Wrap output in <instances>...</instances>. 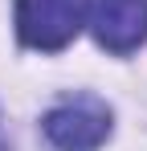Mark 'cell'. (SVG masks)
<instances>
[{"label":"cell","instance_id":"cell-1","mask_svg":"<svg viewBox=\"0 0 147 151\" xmlns=\"http://www.w3.org/2000/svg\"><path fill=\"white\" fill-rule=\"evenodd\" d=\"M41 131L57 151H98L110 139V106L94 94L61 98L53 110H45Z\"/></svg>","mask_w":147,"mask_h":151},{"label":"cell","instance_id":"cell-2","mask_svg":"<svg viewBox=\"0 0 147 151\" xmlns=\"http://www.w3.org/2000/svg\"><path fill=\"white\" fill-rule=\"evenodd\" d=\"M90 0H17V37L29 49L57 53L82 33Z\"/></svg>","mask_w":147,"mask_h":151},{"label":"cell","instance_id":"cell-3","mask_svg":"<svg viewBox=\"0 0 147 151\" xmlns=\"http://www.w3.org/2000/svg\"><path fill=\"white\" fill-rule=\"evenodd\" d=\"M86 25L106 53H135L147 41V0H90Z\"/></svg>","mask_w":147,"mask_h":151},{"label":"cell","instance_id":"cell-4","mask_svg":"<svg viewBox=\"0 0 147 151\" xmlns=\"http://www.w3.org/2000/svg\"><path fill=\"white\" fill-rule=\"evenodd\" d=\"M0 151H8V131H4V119H0Z\"/></svg>","mask_w":147,"mask_h":151}]
</instances>
